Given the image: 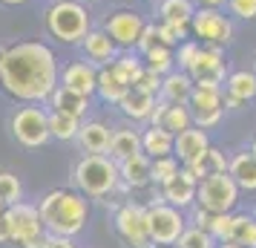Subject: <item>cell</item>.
I'll use <instances>...</instances> for the list:
<instances>
[{"label":"cell","instance_id":"cell-1","mask_svg":"<svg viewBox=\"0 0 256 248\" xmlns=\"http://www.w3.org/2000/svg\"><path fill=\"white\" fill-rule=\"evenodd\" d=\"M60 84L55 49L44 41H18L0 49V87L24 104H44Z\"/></svg>","mask_w":256,"mask_h":248},{"label":"cell","instance_id":"cell-2","mask_svg":"<svg viewBox=\"0 0 256 248\" xmlns=\"http://www.w3.org/2000/svg\"><path fill=\"white\" fill-rule=\"evenodd\" d=\"M40 219L44 228L60 236H75L84 231V222L90 216V202L81 190H52L40 202Z\"/></svg>","mask_w":256,"mask_h":248},{"label":"cell","instance_id":"cell-3","mask_svg":"<svg viewBox=\"0 0 256 248\" xmlns=\"http://www.w3.org/2000/svg\"><path fill=\"white\" fill-rule=\"evenodd\" d=\"M44 26L58 44H81L86 32L92 29L90 9L84 6V0H55L49 3L44 12Z\"/></svg>","mask_w":256,"mask_h":248},{"label":"cell","instance_id":"cell-4","mask_svg":"<svg viewBox=\"0 0 256 248\" xmlns=\"http://www.w3.org/2000/svg\"><path fill=\"white\" fill-rule=\"evenodd\" d=\"M118 162L106 153H86L72 167V182L75 188L86 196H106L118 185Z\"/></svg>","mask_w":256,"mask_h":248},{"label":"cell","instance_id":"cell-5","mask_svg":"<svg viewBox=\"0 0 256 248\" xmlns=\"http://www.w3.org/2000/svg\"><path fill=\"white\" fill-rule=\"evenodd\" d=\"M12 136L24 147H44L52 139L49 133V110L44 104H24L12 113Z\"/></svg>","mask_w":256,"mask_h":248},{"label":"cell","instance_id":"cell-6","mask_svg":"<svg viewBox=\"0 0 256 248\" xmlns=\"http://www.w3.org/2000/svg\"><path fill=\"white\" fill-rule=\"evenodd\" d=\"M196 202L198 208H204L210 213H230V208L239 202V185L233 182L228 170L224 173H210L198 182Z\"/></svg>","mask_w":256,"mask_h":248},{"label":"cell","instance_id":"cell-7","mask_svg":"<svg viewBox=\"0 0 256 248\" xmlns=\"http://www.w3.org/2000/svg\"><path fill=\"white\" fill-rule=\"evenodd\" d=\"M6 222H9V234H12V242L24 248H44V239L46 236L40 234L44 228V219H40V211L35 205H26V202H14L6 211Z\"/></svg>","mask_w":256,"mask_h":248},{"label":"cell","instance_id":"cell-8","mask_svg":"<svg viewBox=\"0 0 256 248\" xmlns=\"http://www.w3.org/2000/svg\"><path fill=\"white\" fill-rule=\"evenodd\" d=\"M147 219H150L152 245H173V242H178V236L184 234L182 208H176L170 202H152L147 208Z\"/></svg>","mask_w":256,"mask_h":248},{"label":"cell","instance_id":"cell-9","mask_svg":"<svg viewBox=\"0 0 256 248\" xmlns=\"http://www.w3.org/2000/svg\"><path fill=\"white\" fill-rule=\"evenodd\" d=\"M190 32L196 38H202V44L228 47L233 41V21L222 9H202V6H196V15L190 21Z\"/></svg>","mask_w":256,"mask_h":248},{"label":"cell","instance_id":"cell-10","mask_svg":"<svg viewBox=\"0 0 256 248\" xmlns=\"http://www.w3.org/2000/svg\"><path fill=\"white\" fill-rule=\"evenodd\" d=\"M190 116H193V124L208 130L213 124L222 121V113H224V93L222 87H204V84H196L193 93H190Z\"/></svg>","mask_w":256,"mask_h":248},{"label":"cell","instance_id":"cell-11","mask_svg":"<svg viewBox=\"0 0 256 248\" xmlns=\"http://www.w3.org/2000/svg\"><path fill=\"white\" fill-rule=\"evenodd\" d=\"M187 75L196 84H204V87H222L224 78H228V61L222 55V47L202 44L193 64H190V70H187Z\"/></svg>","mask_w":256,"mask_h":248},{"label":"cell","instance_id":"cell-12","mask_svg":"<svg viewBox=\"0 0 256 248\" xmlns=\"http://www.w3.org/2000/svg\"><path fill=\"white\" fill-rule=\"evenodd\" d=\"M116 228L121 239L132 248H150L152 239H150V219H147V208L141 205H124L121 211L116 213Z\"/></svg>","mask_w":256,"mask_h":248},{"label":"cell","instance_id":"cell-13","mask_svg":"<svg viewBox=\"0 0 256 248\" xmlns=\"http://www.w3.org/2000/svg\"><path fill=\"white\" fill-rule=\"evenodd\" d=\"M144 26H147V21L138 12H132V9H118V12H112L104 21V29L116 41L118 49H136Z\"/></svg>","mask_w":256,"mask_h":248},{"label":"cell","instance_id":"cell-14","mask_svg":"<svg viewBox=\"0 0 256 248\" xmlns=\"http://www.w3.org/2000/svg\"><path fill=\"white\" fill-rule=\"evenodd\" d=\"M224 107L228 110H239L248 104L250 98H256V72L254 70H236L224 78Z\"/></svg>","mask_w":256,"mask_h":248},{"label":"cell","instance_id":"cell-15","mask_svg":"<svg viewBox=\"0 0 256 248\" xmlns=\"http://www.w3.org/2000/svg\"><path fill=\"white\" fill-rule=\"evenodd\" d=\"M60 84L81 95H92L98 87V67L92 61H72L60 72Z\"/></svg>","mask_w":256,"mask_h":248},{"label":"cell","instance_id":"cell-16","mask_svg":"<svg viewBox=\"0 0 256 248\" xmlns=\"http://www.w3.org/2000/svg\"><path fill=\"white\" fill-rule=\"evenodd\" d=\"M81 49L86 61H92L95 67H106V64H112L118 58V47L106 29H90L86 38L81 41Z\"/></svg>","mask_w":256,"mask_h":248},{"label":"cell","instance_id":"cell-17","mask_svg":"<svg viewBox=\"0 0 256 248\" xmlns=\"http://www.w3.org/2000/svg\"><path fill=\"white\" fill-rule=\"evenodd\" d=\"M150 124H162L164 130L176 133L187 130L190 124H193V116H190V107L187 104H170V101H158L156 110H152L150 116Z\"/></svg>","mask_w":256,"mask_h":248},{"label":"cell","instance_id":"cell-18","mask_svg":"<svg viewBox=\"0 0 256 248\" xmlns=\"http://www.w3.org/2000/svg\"><path fill=\"white\" fill-rule=\"evenodd\" d=\"M196 188H198V182L182 167L170 182L162 185V196H164V202H170L176 208H187V205L196 202Z\"/></svg>","mask_w":256,"mask_h":248},{"label":"cell","instance_id":"cell-19","mask_svg":"<svg viewBox=\"0 0 256 248\" xmlns=\"http://www.w3.org/2000/svg\"><path fill=\"white\" fill-rule=\"evenodd\" d=\"M208 133L202 130V127H187V130L176 133V147H173V156L176 159H182V162H196L198 156L208 153Z\"/></svg>","mask_w":256,"mask_h":248},{"label":"cell","instance_id":"cell-20","mask_svg":"<svg viewBox=\"0 0 256 248\" xmlns=\"http://www.w3.org/2000/svg\"><path fill=\"white\" fill-rule=\"evenodd\" d=\"M110 142H112V130L104 121H84L78 130V144L84 153H110Z\"/></svg>","mask_w":256,"mask_h":248},{"label":"cell","instance_id":"cell-21","mask_svg":"<svg viewBox=\"0 0 256 248\" xmlns=\"http://www.w3.org/2000/svg\"><path fill=\"white\" fill-rule=\"evenodd\" d=\"M193 87H196V81H193L184 70H178V72L173 70L170 75H164L162 78L158 98H162V101H170V104H187V101H190V93H193Z\"/></svg>","mask_w":256,"mask_h":248},{"label":"cell","instance_id":"cell-22","mask_svg":"<svg viewBox=\"0 0 256 248\" xmlns=\"http://www.w3.org/2000/svg\"><path fill=\"white\" fill-rule=\"evenodd\" d=\"M156 104H158V101H156V95L144 93V90H138V87H130V93L118 101L121 113H124L127 118H132V121H150Z\"/></svg>","mask_w":256,"mask_h":248},{"label":"cell","instance_id":"cell-23","mask_svg":"<svg viewBox=\"0 0 256 248\" xmlns=\"http://www.w3.org/2000/svg\"><path fill=\"white\" fill-rule=\"evenodd\" d=\"M49 110L84 118L86 110H90V95H81V93H75V90H70V87H64V84H58L55 93L49 95Z\"/></svg>","mask_w":256,"mask_h":248},{"label":"cell","instance_id":"cell-24","mask_svg":"<svg viewBox=\"0 0 256 248\" xmlns=\"http://www.w3.org/2000/svg\"><path fill=\"white\" fill-rule=\"evenodd\" d=\"M95 93L101 95L106 104H118L130 93V84L118 75V70L112 64H106V67H98V87H95Z\"/></svg>","mask_w":256,"mask_h":248},{"label":"cell","instance_id":"cell-25","mask_svg":"<svg viewBox=\"0 0 256 248\" xmlns=\"http://www.w3.org/2000/svg\"><path fill=\"white\" fill-rule=\"evenodd\" d=\"M176 136L170 130H164L162 124H152L150 130H144L141 136V153H147L150 159H162V156H173Z\"/></svg>","mask_w":256,"mask_h":248},{"label":"cell","instance_id":"cell-26","mask_svg":"<svg viewBox=\"0 0 256 248\" xmlns=\"http://www.w3.org/2000/svg\"><path fill=\"white\" fill-rule=\"evenodd\" d=\"M150 167H152L150 156L147 153H136V156H130V159H124V162H118V173H121V179H124L127 185L141 188V185L152 182L150 179Z\"/></svg>","mask_w":256,"mask_h":248},{"label":"cell","instance_id":"cell-27","mask_svg":"<svg viewBox=\"0 0 256 248\" xmlns=\"http://www.w3.org/2000/svg\"><path fill=\"white\" fill-rule=\"evenodd\" d=\"M228 173L233 176V182L244 190H256V156L250 150L236 153L228 162Z\"/></svg>","mask_w":256,"mask_h":248},{"label":"cell","instance_id":"cell-28","mask_svg":"<svg viewBox=\"0 0 256 248\" xmlns=\"http://www.w3.org/2000/svg\"><path fill=\"white\" fill-rule=\"evenodd\" d=\"M228 162H230V159H224V153H222V150L208 147V153L198 156L196 162H187L184 170L196 179V182H202V179L210 176V173H224V170H228Z\"/></svg>","mask_w":256,"mask_h":248},{"label":"cell","instance_id":"cell-29","mask_svg":"<svg viewBox=\"0 0 256 248\" xmlns=\"http://www.w3.org/2000/svg\"><path fill=\"white\" fill-rule=\"evenodd\" d=\"M141 153V133L130 130V127H118L112 130V142H110V156L116 162H124L130 156Z\"/></svg>","mask_w":256,"mask_h":248},{"label":"cell","instance_id":"cell-30","mask_svg":"<svg viewBox=\"0 0 256 248\" xmlns=\"http://www.w3.org/2000/svg\"><path fill=\"white\" fill-rule=\"evenodd\" d=\"M78 130H81V118L78 116L49 110V133H52V139H58V142H72V139H78Z\"/></svg>","mask_w":256,"mask_h":248},{"label":"cell","instance_id":"cell-31","mask_svg":"<svg viewBox=\"0 0 256 248\" xmlns=\"http://www.w3.org/2000/svg\"><path fill=\"white\" fill-rule=\"evenodd\" d=\"M158 21H178V24H190L196 15V3L193 0H158L156 6Z\"/></svg>","mask_w":256,"mask_h":248},{"label":"cell","instance_id":"cell-32","mask_svg":"<svg viewBox=\"0 0 256 248\" xmlns=\"http://www.w3.org/2000/svg\"><path fill=\"white\" fill-rule=\"evenodd\" d=\"M144 67L147 70H152L156 75H170L173 72V67H176V55H173V47H164V44H156L152 49H147L144 55Z\"/></svg>","mask_w":256,"mask_h":248},{"label":"cell","instance_id":"cell-33","mask_svg":"<svg viewBox=\"0 0 256 248\" xmlns=\"http://www.w3.org/2000/svg\"><path fill=\"white\" fill-rule=\"evenodd\" d=\"M112 67H116L118 75H121L130 87H136L138 75L144 72V58H141V55H136V52H121V55L112 61Z\"/></svg>","mask_w":256,"mask_h":248},{"label":"cell","instance_id":"cell-34","mask_svg":"<svg viewBox=\"0 0 256 248\" xmlns=\"http://www.w3.org/2000/svg\"><path fill=\"white\" fill-rule=\"evenodd\" d=\"M230 242L256 248V219H254V216H248V213L233 216V236H230Z\"/></svg>","mask_w":256,"mask_h":248},{"label":"cell","instance_id":"cell-35","mask_svg":"<svg viewBox=\"0 0 256 248\" xmlns=\"http://www.w3.org/2000/svg\"><path fill=\"white\" fill-rule=\"evenodd\" d=\"M156 26H158V41L164 47H178L190 29V24H178V21H158Z\"/></svg>","mask_w":256,"mask_h":248},{"label":"cell","instance_id":"cell-36","mask_svg":"<svg viewBox=\"0 0 256 248\" xmlns=\"http://www.w3.org/2000/svg\"><path fill=\"white\" fill-rule=\"evenodd\" d=\"M178 170H182V167H178V159H176V156H162V159H152L150 179L158 182V185H164V182H170Z\"/></svg>","mask_w":256,"mask_h":248},{"label":"cell","instance_id":"cell-37","mask_svg":"<svg viewBox=\"0 0 256 248\" xmlns=\"http://www.w3.org/2000/svg\"><path fill=\"white\" fill-rule=\"evenodd\" d=\"M0 199L6 205H14V202L24 199V185L14 173H6V170L0 173Z\"/></svg>","mask_w":256,"mask_h":248},{"label":"cell","instance_id":"cell-38","mask_svg":"<svg viewBox=\"0 0 256 248\" xmlns=\"http://www.w3.org/2000/svg\"><path fill=\"white\" fill-rule=\"evenodd\" d=\"M208 234L213 236V239L230 242V236H233V216H230V213H210Z\"/></svg>","mask_w":256,"mask_h":248},{"label":"cell","instance_id":"cell-39","mask_svg":"<svg viewBox=\"0 0 256 248\" xmlns=\"http://www.w3.org/2000/svg\"><path fill=\"white\" fill-rule=\"evenodd\" d=\"M178 248H213V236L204 228H184V234L178 236Z\"/></svg>","mask_w":256,"mask_h":248},{"label":"cell","instance_id":"cell-40","mask_svg":"<svg viewBox=\"0 0 256 248\" xmlns=\"http://www.w3.org/2000/svg\"><path fill=\"white\" fill-rule=\"evenodd\" d=\"M228 12L239 21H254L256 18V0H228Z\"/></svg>","mask_w":256,"mask_h":248},{"label":"cell","instance_id":"cell-41","mask_svg":"<svg viewBox=\"0 0 256 248\" xmlns=\"http://www.w3.org/2000/svg\"><path fill=\"white\" fill-rule=\"evenodd\" d=\"M202 44H196V41H182L178 44V52H176V64H178V70H190V64H193V58H196V52Z\"/></svg>","mask_w":256,"mask_h":248},{"label":"cell","instance_id":"cell-42","mask_svg":"<svg viewBox=\"0 0 256 248\" xmlns=\"http://www.w3.org/2000/svg\"><path fill=\"white\" fill-rule=\"evenodd\" d=\"M136 87H138V90H144V93L158 95V90H162V75H156L152 70H147V67H144V72L138 75V81H136Z\"/></svg>","mask_w":256,"mask_h":248},{"label":"cell","instance_id":"cell-43","mask_svg":"<svg viewBox=\"0 0 256 248\" xmlns=\"http://www.w3.org/2000/svg\"><path fill=\"white\" fill-rule=\"evenodd\" d=\"M156 44H162V41H158V26L147 24V26H144V32H141V38H138V44H136V49L144 55V52H147V49H152Z\"/></svg>","mask_w":256,"mask_h":248},{"label":"cell","instance_id":"cell-44","mask_svg":"<svg viewBox=\"0 0 256 248\" xmlns=\"http://www.w3.org/2000/svg\"><path fill=\"white\" fill-rule=\"evenodd\" d=\"M44 248H75L72 245V236H60V234H52L44 239Z\"/></svg>","mask_w":256,"mask_h":248},{"label":"cell","instance_id":"cell-45","mask_svg":"<svg viewBox=\"0 0 256 248\" xmlns=\"http://www.w3.org/2000/svg\"><path fill=\"white\" fill-rule=\"evenodd\" d=\"M193 3L202 9H224L228 6V0H193Z\"/></svg>","mask_w":256,"mask_h":248},{"label":"cell","instance_id":"cell-46","mask_svg":"<svg viewBox=\"0 0 256 248\" xmlns=\"http://www.w3.org/2000/svg\"><path fill=\"white\" fill-rule=\"evenodd\" d=\"M0 242H12V234H9V222H6V216L0 213Z\"/></svg>","mask_w":256,"mask_h":248},{"label":"cell","instance_id":"cell-47","mask_svg":"<svg viewBox=\"0 0 256 248\" xmlns=\"http://www.w3.org/2000/svg\"><path fill=\"white\" fill-rule=\"evenodd\" d=\"M3 6H24V3H29V0H0Z\"/></svg>","mask_w":256,"mask_h":248},{"label":"cell","instance_id":"cell-48","mask_svg":"<svg viewBox=\"0 0 256 248\" xmlns=\"http://www.w3.org/2000/svg\"><path fill=\"white\" fill-rule=\"evenodd\" d=\"M219 248H239L236 242H224V245H219Z\"/></svg>","mask_w":256,"mask_h":248},{"label":"cell","instance_id":"cell-49","mask_svg":"<svg viewBox=\"0 0 256 248\" xmlns=\"http://www.w3.org/2000/svg\"><path fill=\"white\" fill-rule=\"evenodd\" d=\"M250 153L256 156V139H254V142H250Z\"/></svg>","mask_w":256,"mask_h":248},{"label":"cell","instance_id":"cell-50","mask_svg":"<svg viewBox=\"0 0 256 248\" xmlns=\"http://www.w3.org/2000/svg\"><path fill=\"white\" fill-rule=\"evenodd\" d=\"M3 211H6V202L0 199V213H3Z\"/></svg>","mask_w":256,"mask_h":248},{"label":"cell","instance_id":"cell-51","mask_svg":"<svg viewBox=\"0 0 256 248\" xmlns=\"http://www.w3.org/2000/svg\"><path fill=\"white\" fill-rule=\"evenodd\" d=\"M86 3H92V0H86Z\"/></svg>","mask_w":256,"mask_h":248}]
</instances>
